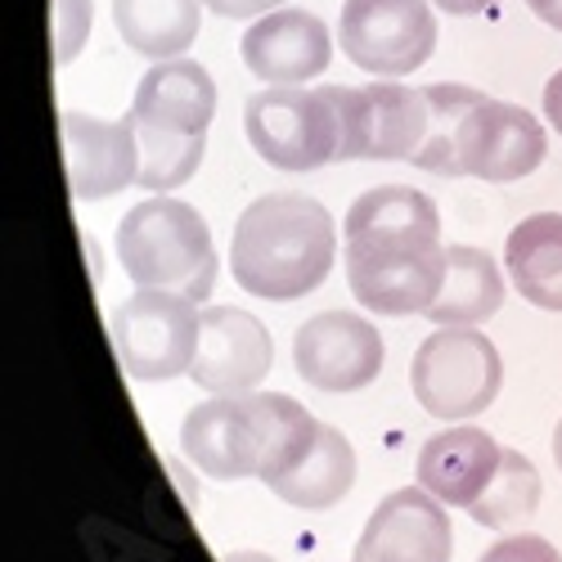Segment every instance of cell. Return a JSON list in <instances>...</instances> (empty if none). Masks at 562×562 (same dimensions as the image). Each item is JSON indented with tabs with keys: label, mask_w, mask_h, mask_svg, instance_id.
<instances>
[{
	"label": "cell",
	"mask_w": 562,
	"mask_h": 562,
	"mask_svg": "<svg viewBox=\"0 0 562 562\" xmlns=\"http://www.w3.org/2000/svg\"><path fill=\"white\" fill-rule=\"evenodd\" d=\"M351 297L369 315H428L446 284L441 212L414 184H373L342 221Z\"/></svg>",
	"instance_id": "1"
},
{
	"label": "cell",
	"mask_w": 562,
	"mask_h": 562,
	"mask_svg": "<svg viewBox=\"0 0 562 562\" xmlns=\"http://www.w3.org/2000/svg\"><path fill=\"white\" fill-rule=\"evenodd\" d=\"M319 437V418L284 392L212 396L180 424V450L212 482H274L297 468Z\"/></svg>",
	"instance_id": "2"
},
{
	"label": "cell",
	"mask_w": 562,
	"mask_h": 562,
	"mask_svg": "<svg viewBox=\"0 0 562 562\" xmlns=\"http://www.w3.org/2000/svg\"><path fill=\"white\" fill-rule=\"evenodd\" d=\"M338 252L334 212L311 194L279 190L248 203L234 225L229 274L261 302H297L334 274Z\"/></svg>",
	"instance_id": "3"
},
{
	"label": "cell",
	"mask_w": 562,
	"mask_h": 562,
	"mask_svg": "<svg viewBox=\"0 0 562 562\" xmlns=\"http://www.w3.org/2000/svg\"><path fill=\"white\" fill-rule=\"evenodd\" d=\"M113 252L135 289H167L207 302L221 274L212 229L199 207L171 194H149L135 203L113 234Z\"/></svg>",
	"instance_id": "4"
},
{
	"label": "cell",
	"mask_w": 562,
	"mask_h": 562,
	"mask_svg": "<svg viewBox=\"0 0 562 562\" xmlns=\"http://www.w3.org/2000/svg\"><path fill=\"white\" fill-rule=\"evenodd\" d=\"M244 131L274 171H319L347 154V113L338 86H270L244 104Z\"/></svg>",
	"instance_id": "5"
},
{
	"label": "cell",
	"mask_w": 562,
	"mask_h": 562,
	"mask_svg": "<svg viewBox=\"0 0 562 562\" xmlns=\"http://www.w3.org/2000/svg\"><path fill=\"white\" fill-rule=\"evenodd\" d=\"M504 360L477 324H441L409 360V392L441 424H468L495 405Z\"/></svg>",
	"instance_id": "6"
},
{
	"label": "cell",
	"mask_w": 562,
	"mask_h": 562,
	"mask_svg": "<svg viewBox=\"0 0 562 562\" xmlns=\"http://www.w3.org/2000/svg\"><path fill=\"white\" fill-rule=\"evenodd\" d=\"M113 351L126 379L135 383H167L190 373L199 360L203 311L194 297L167 289H135L113 311Z\"/></svg>",
	"instance_id": "7"
},
{
	"label": "cell",
	"mask_w": 562,
	"mask_h": 562,
	"mask_svg": "<svg viewBox=\"0 0 562 562\" xmlns=\"http://www.w3.org/2000/svg\"><path fill=\"white\" fill-rule=\"evenodd\" d=\"M338 45L360 72L401 81L437 50L432 0H342Z\"/></svg>",
	"instance_id": "8"
},
{
	"label": "cell",
	"mask_w": 562,
	"mask_h": 562,
	"mask_svg": "<svg viewBox=\"0 0 562 562\" xmlns=\"http://www.w3.org/2000/svg\"><path fill=\"white\" fill-rule=\"evenodd\" d=\"M347 113V154L342 162H414L428 139V95L424 86L369 81L338 86Z\"/></svg>",
	"instance_id": "9"
},
{
	"label": "cell",
	"mask_w": 562,
	"mask_h": 562,
	"mask_svg": "<svg viewBox=\"0 0 562 562\" xmlns=\"http://www.w3.org/2000/svg\"><path fill=\"white\" fill-rule=\"evenodd\" d=\"M293 369L315 392H364L383 373V334L356 311H319L306 324H297Z\"/></svg>",
	"instance_id": "10"
},
{
	"label": "cell",
	"mask_w": 562,
	"mask_h": 562,
	"mask_svg": "<svg viewBox=\"0 0 562 562\" xmlns=\"http://www.w3.org/2000/svg\"><path fill=\"white\" fill-rule=\"evenodd\" d=\"M544 149H549V135L536 113L482 95L459 126L454 176L513 184V180H527L544 162Z\"/></svg>",
	"instance_id": "11"
},
{
	"label": "cell",
	"mask_w": 562,
	"mask_h": 562,
	"mask_svg": "<svg viewBox=\"0 0 562 562\" xmlns=\"http://www.w3.org/2000/svg\"><path fill=\"white\" fill-rule=\"evenodd\" d=\"M274 369V338L244 306H203V338L190 379L212 396H248Z\"/></svg>",
	"instance_id": "12"
},
{
	"label": "cell",
	"mask_w": 562,
	"mask_h": 562,
	"mask_svg": "<svg viewBox=\"0 0 562 562\" xmlns=\"http://www.w3.org/2000/svg\"><path fill=\"white\" fill-rule=\"evenodd\" d=\"M454 527L437 495L424 486H401L379 508L356 540L351 562H450Z\"/></svg>",
	"instance_id": "13"
},
{
	"label": "cell",
	"mask_w": 562,
	"mask_h": 562,
	"mask_svg": "<svg viewBox=\"0 0 562 562\" xmlns=\"http://www.w3.org/2000/svg\"><path fill=\"white\" fill-rule=\"evenodd\" d=\"M64 131V171H68V190L77 203H100L122 194L126 184L139 180V145H135V126L131 117H95L81 109L59 113Z\"/></svg>",
	"instance_id": "14"
},
{
	"label": "cell",
	"mask_w": 562,
	"mask_h": 562,
	"mask_svg": "<svg viewBox=\"0 0 562 562\" xmlns=\"http://www.w3.org/2000/svg\"><path fill=\"white\" fill-rule=\"evenodd\" d=\"M239 55L248 72L266 86H306L319 72H329L334 32L311 10H274L244 32Z\"/></svg>",
	"instance_id": "15"
},
{
	"label": "cell",
	"mask_w": 562,
	"mask_h": 562,
	"mask_svg": "<svg viewBox=\"0 0 562 562\" xmlns=\"http://www.w3.org/2000/svg\"><path fill=\"white\" fill-rule=\"evenodd\" d=\"M499 459H504V446L491 432L459 424V428H446V432L424 441L418 463H414V477L446 508H468V504L482 499V491L499 473Z\"/></svg>",
	"instance_id": "16"
},
{
	"label": "cell",
	"mask_w": 562,
	"mask_h": 562,
	"mask_svg": "<svg viewBox=\"0 0 562 562\" xmlns=\"http://www.w3.org/2000/svg\"><path fill=\"white\" fill-rule=\"evenodd\" d=\"M131 117L162 126V131H180V135H207V126L216 117V81L203 64L184 59V55L162 59L139 77Z\"/></svg>",
	"instance_id": "17"
},
{
	"label": "cell",
	"mask_w": 562,
	"mask_h": 562,
	"mask_svg": "<svg viewBox=\"0 0 562 562\" xmlns=\"http://www.w3.org/2000/svg\"><path fill=\"white\" fill-rule=\"evenodd\" d=\"M504 270L518 297L562 315V212H536L513 225L504 239Z\"/></svg>",
	"instance_id": "18"
},
{
	"label": "cell",
	"mask_w": 562,
	"mask_h": 562,
	"mask_svg": "<svg viewBox=\"0 0 562 562\" xmlns=\"http://www.w3.org/2000/svg\"><path fill=\"white\" fill-rule=\"evenodd\" d=\"M351 486H356V450H351L347 432L334 424H319L311 454L297 468H289L284 477L270 482L279 504L302 508V513H324V508L342 504Z\"/></svg>",
	"instance_id": "19"
},
{
	"label": "cell",
	"mask_w": 562,
	"mask_h": 562,
	"mask_svg": "<svg viewBox=\"0 0 562 562\" xmlns=\"http://www.w3.org/2000/svg\"><path fill=\"white\" fill-rule=\"evenodd\" d=\"M504 306V270L482 248H446V284L428 306V324H486Z\"/></svg>",
	"instance_id": "20"
},
{
	"label": "cell",
	"mask_w": 562,
	"mask_h": 562,
	"mask_svg": "<svg viewBox=\"0 0 562 562\" xmlns=\"http://www.w3.org/2000/svg\"><path fill=\"white\" fill-rule=\"evenodd\" d=\"M203 0H113V27L145 59H180L199 36Z\"/></svg>",
	"instance_id": "21"
},
{
	"label": "cell",
	"mask_w": 562,
	"mask_h": 562,
	"mask_svg": "<svg viewBox=\"0 0 562 562\" xmlns=\"http://www.w3.org/2000/svg\"><path fill=\"white\" fill-rule=\"evenodd\" d=\"M540 495H544V486H540L536 463L522 450L504 446L499 473L491 477V486L482 491L477 504H468V518H473L477 527H486V531H513L540 508Z\"/></svg>",
	"instance_id": "22"
},
{
	"label": "cell",
	"mask_w": 562,
	"mask_h": 562,
	"mask_svg": "<svg viewBox=\"0 0 562 562\" xmlns=\"http://www.w3.org/2000/svg\"><path fill=\"white\" fill-rule=\"evenodd\" d=\"M131 117V113H126ZM135 145H139V190L149 194H171L184 180H194V171L203 167L207 154V135H180V131H162L149 122H135Z\"/></svg>",
	"instance_id": "23"
},
{
	"label": "cell",
	"mask_w": 562,
	"mask_h": 562,
	"mask_svg": "<svg viewBox=\"0 0 562 562\" xmlns=\"http://www.w3.org/2000/svg\"><path fill=\"white\" fill-rule=\"evenodd\" d=\"M424 95H428V139H424V149H418L414 167L437 171V176H454L459 126L468 113H473V104L482 100V90L459 86V81H437V86H424Z\"/></svg>",
	"instance_id": "24"
},
{
	"label": "cell",
	"mask_w": 562,
	"mask_h": 562,
	"mask_svg": "<svg viewBox=\"0 0 562 562\" xmlns=\"http://www.w3.org/2000/svg\"><path fill=\"white\" fill-rule=\"evenodd\" d=\"M95 23V0H50V27H55V64H72Z\"/></svg>",
	"instance_id": "25"
},
{
	"label": "cell",
	"mask_w": 562,
	"mask_h": 562,
	"mask_svg": "<svg viewBox=\"0 0 562 562\" xmlns=\"http://www.w3.org/2000/svg\"><path fill=\"white\" fill-rule=\"evenodd\" d=\"M477 562H562V553L544 536H508L495 540Z\"/></svg>",
	"instance_id": "26"
},
{
	"label": "cell",
	"mask_w": 562,
	"mask_h": 562,
	"mask_svg": "<svg viewBox=\"0 0 562 562\" xmlns=\"http://www.w3.org/2000/svg\"><path fill=\"white\" fill-rule=\"evenodd\" d=\"M203 5L221 19H261V14L284 10V0H203Z\"/></svg>",
	"instance_id": "27"
},
{
	"label": "cell",
	"mask_w": 562,
	"mask_h": 562,
	"mask_svg": "<svg viewBox=\"0 0 562 562\" xmlns=\"http://www.w3.org/2000/svg\"><path fill=\"white\" fill-rule=\"evenodd\" d=\"M544 113H549V126L562 135V68L544 81Z\"/></svg>",
	"instance_id": "28"
},
{
	"label": "cell",
	"mask_w": 562,
	"mask_h": 562,
	"mask_svg": "<svg viewBox=\"0 0 562 562\" xmlns=\"http://www.w3.org/2000/svg\"><path fill=\"white\" fill-rule=\"evenodd\" d=\"M527 10H531L540 23H549L553 32H562V0H527Z\"/></svg>",
	"instance_id": "29"
},
{
	"label": "cell",
	"mask_w": 562,
	"mask_h": 562,
	"mask_svg": "<svg viewBox=\"0 0 562 562\" xmlns=\"http://www.w3.org/2000/svg\"><path fill=\"white\" fill-rule=\"evenodd\" d=\"M432 5H441L446 14H486L499 5V0H432Z\"/></svg>",
	"instance_id": "30"
},
{
	"label": "cell",
	"mask_w": 562,
	"mask_h": 562,
	"mask_svg": "<svg viewBox=\"0 0 562 562\" xmlns=\"http://www.w3.org/2000/svg\"><path fill=\"white\" fill-rule=\"evenodd\" d=\"M221 562H279L274 553H261V549H229Z\"/></svg>",
	"instance_id": "31"
},
{
	"label": "cell",
	"mask_w": 562,
	"mask_h": 562,
	"mask_svg": "<svg viewBox=\"0 0 562 562\" xmlns=\"http://www.w3.org/2000/svg\"><path fill=\"white\" fill-rule=\"evenodd\" d=\"M553 463L562 468V418H558V428H553Z\"/></svg>",
	"instance_id": "32"
}]
</instances>
